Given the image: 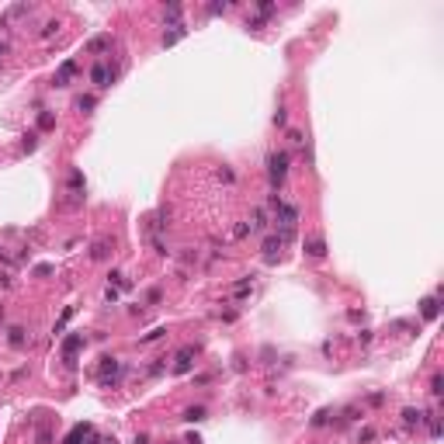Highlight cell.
Segmentation results:
<instances>
[{
  "mask_svg": "<svg viewBox=\"0 0 444 444\" xmlns=\"http://www.w3.org/2000/svg\"><path fill=\"white\" fill-rule=\"evenodd\" d=\"M288 164H292V156L285 149H278L267 156V177H271V187L278 191L281 184H285V174H288Z\"/></svg>",
  "mask_w": 444,
  "mask_h": 444,
  "instance_id": "cell-1",
  "label": "cell"
},
{
  "mask_svg": "<svg viewBox=\"0 0 444 444\" xmlns=\"http://www.w3.org/2000/svg\"><path fill=\"white\" fill-rule=\"evenodd\" d=\"M118 375H122V361L118 357H101V368H97V382L101 385H115Z\"/></svg>",
  "mask_w": 444,
  "mask_h": 444,
  "instance_id": "cell-2",
  "label": "cell"
},
{
  "mask_svg": "<svg viewBox=\"0 0 444 444\" xmlns=\"http://www.w3.org/2000/svg\"><path fill=\"white\" fill-rule=\"evenodd\" d=\"M84 344H87V340H84V333H70V337L63 340V365H66V368H73V365H76V354L84 351Z\"/></svg>",
  "mask_w": 444,
  "mask_h": 444,
  "instance_id": "cell-3",
  "label": "cell"
},
{
  "mask_svg": "<svg viewBox=\"0 0 444 444\" xmlns=\"http://www.w3.org/2000/svg\"><path fill=\"white\" fill-rule=\"evenodd\" d=\"M191 365H194V347L187 344V347H181V351L174 354V372H177V375H187Z\"/></svg>",
  "mask_w": 444,
  "mask_h": 444,
  "instance_id": "cell-4",
  "label": "cell"
},
{
  "mask_svg": "<svg viewBox=\"0 0 444 444\" xmlns=\"http://www.w3.org/2000/svg\"><path fill=\"white\" fill-rule=\"evenodd\" d=\"M91 80H94L97 87H108L111 80H115V70H108L104 63H94V66H91Z\"/></svg>",
  "mask_w": 444,
  "mask_h": 444,
  "instance_id": "cell-5",
  "label": "cell"
},
{
  "mask_svg": "<svg viewBox=\"0 0 444 444\" xmlns=\"http://www.w3.org/2000/svg\"><path fill=\"white\" fill-rule=\"evenodd\" d=\"M91 434H94V427H91V423H76L63 444H87V437H91Z\"/></svg>",
  "mask_w": 444,
  "mask_h": 444,
  "instance_id": "cell-6",
  "label": "cell"
},
{
  "mask_svg": "<svg viewBox=\"0 0 444 444\" xmlns=\"http://www.w3.org/2000/svg\"><path fill=\"white\" fill-rule=\"evenodd\" d=\"M302 247H305L309 257H327V239H323V236H305Z\"/></svg>",
  "mask_w": 444,
  "mask_h": 444,
  "instance_id": "cell-7",
  "label": "cell"
},
{
  "mask_svg": "<svg viewBox=\"0 0 444 444\" xmlns=\"http://www.w3.org/2000/svg\"><path fill=\"white\" fill-rule=\"evenodd\" d=\"M73 76H76V63H73V59H66V63L56 70V87H66Z\"/></svg>",
  "mask_w": 444,
  "mask_h": 444,
  "instance_id": "cell-8",
  "label": "cell"
},
{
  "mask_svg": "<svg viewBox=\"0 0 444 444\" xmlns=\"http://www.w3.org/2000/svg\"><path fill=\"white\" fill-rule=\"evenodd\" d=\"M281 247H285V239H281V236H278V233H271V236H267V239H264V247H260V250H264V257H267V260H274V257H278V250H281Z\"/></svg>",
  "mask_w": 444,
  "mask_h": 444,
  "instance_id": "cell-9",
  "label": "cell"
},
{
  "mask_svg": "<svg viewBox=\"0 0 444 444\" xmlns=\"http://www.w3.org/2000/svg\"><path fill=\"white\" fill-rule=\"evenodd\" d=\"M84 49H87L91 56H97V52H108V49H111V35H94V38H91V42H87Z\"/></svg>",
  "mask_w": 444,
  "mask_h": 444,
  "instance_id": "cell-10",
  "label": "cell"
},
{
  "mask_svg": "<svg viewBox=\"0 0 444 444\" xmlns=\"http://www.w3.org/2000/svg\"><path fill=\"white\" fill-rule=\"evenodd\" d=\"M423 420H427V413H423V410H413V406H406V410H402V423H406V427H420Z\"/></svg>",
  "mask_w": 444,
  "mask_h": 444,
  "instance_id": "cell-11",
  "label": "cell"
},
{
  "mask_svg": "<svg viewBox=\"0 0 444 444\" xmlns=\"http://www.w3.org/2000/svg\"><path fill=\"white\" fill-rule=\"evenodd\" d=\"M420 312H423V319H437V295H427L423 302H420Z\"/></svg>",
  "mask_w": 444,
  "mask_h": 444,
  "instance_id": "cell-12",
  "label": "cell"
},
{
  "mask_svg": "<svg viewBox=\"0 0 444 444\" xmlns=\"http://www.w3.org/2000/svg\"><path fill=\"white\" fill-rule=\"evenodd\" d=\"M111 254V239H94V247H91V257L94 260H104Z\"/></svg>",
  "mask_w": 444,
  "mask_h": 444,
  "instance_id": "cell-13",
  "label": "cell"
},
{
  "mask_svg": "<svg viewBox=\"0 0 444 444\" xmlns=\"http://www.w3.org/2000/svg\"><path fill=\"white\" fill-rule=\"evenodd\" d=\"M267 229V212L264 209H254V219H250V233H264Z\"/></svg>",
  "mask_w": 444,
  "mask_h": 444,
  "instance_id": "cell-14",
  "label": "cell"
},
{
  "mask_svg": "<svg viewBox=\"0 0 444 444\" xmlns=\"http://www.w3.org/2000/svg\"><path fill=\"white\" fill-rule=\"evenodd\" d=\"M7 344H11V347H24V330H21V327H11V330H7Z\"/></svg>",
  "mask_w": 444,
  "mask_h": 444,
  "instance_id": "cell-15",
  "label": "cell"
},
{
  "mask_svg": "<svg viewBox=\"0 0 444 444\" xmlns=\"http://www.w3.org/2000/svg\"><path fill=\"white\" fill-rule=\"evenodd\" d=\"M184 35H187V28H184V24H177L174 31H167V35H164V46H174V42H181Z\"/></svg>",
  "mask_w": 444,
  "mask_h": 444,
  "instance_id": "cell-16",
  "label": "cell"
},
{
  "mask_svg": "<svg viewBox=\"0 0 444 444\" xmlns=\"http://www.w3.org/2000/svg\"><path fill=\"white\" fill-rule=\"evenodd\" d=\"M184 420H187V423H201V420H205V406H191V410H184Z\"/></svg>",
  "mask_w": 444,
  "mask_h": 444,
  "instance_id": "cell-17",
  "label": "cell"
},
{
  "mask_svg": "<svg viewBox=\"0 0 444 444\" xmlns=\"http://www.w3.org/2000/svg\"><path fill=\"white\" fill-rule=\"evenodd\" d=\"M108 278H111V285H108V288H129V278H125L122 271H111Z\"/></svg>",
  "mask_w": 444,
  "mask_h": 444,
  "instance_id": "cell-18",
  "label": "cell"
},
{
  "mask_svg": "<svg viewBox=\"0 0 444 444\" xmlns=\"http://www.w3.org/2000/svg\"><path fill=\"white\" fill-rule=\"evenodd\" d=\"M94 104H97V97H94V94H84V97L76 101V108H80V111H87V115L94 111Z\"/></svg>",
  "mask_w": 444,
  "mask_h": 444,
  "instance_id": "cell-19",
  "label": "cell"
},
{
  "mask_svg": "<svg viewBox=\"0 0 444 444\" xmlns=\"http://www.w3.org/2000/svg\"><path fill=\"white\" fill-rule=\"evenodd\" d=\"M149 243H153V250H156L160 257H167V254H170V247L164 243V236H149Z\"/></svg>",
  "mask_w": 444,
  "mask_h": 444,
  "instance_id": "cell-20",
  "label": "cell"
},
{
  "mask_svg": "<svg viewBox=\"0 0 444 444\" xmlns=\"http://www.w3.org/2000/svg\"><path fill=\"white\" fill-rule=\"evenodd\" d=\"M327 423H330V410H319V413L309 420V427H327Z\"/></svg>",
  "mask_w": 444,
  "mask_h": 444,
  "instance_id": "cell-21",
  "label": "cell"
},
{
  "mask_svg": "<svg viewBox=\"0 0 444 444\" xmlns=\"http://www.w3.org/2000/svg\"><path fill=\"white\" fill-rule=\"evenodd\" d=\"M164 333H167L164 327H156V330H149V333H142V337H139V344H153V340H160V337H164Z\"/></svg>",
  "mask_w": 444,
  "mask_h": 444,
  "instance_id": "cell-22",
  "label": "cell"
},
{
  "mask_svg": "<svg viewBox=\"0 0 444 444\" xmlns=\"http://www.w3.org/2000/svg\"><path fill=\"white\" fill-rule=\"evenodd\" d=\"M52 125H56V115H52V111H42V115H38V129H52Z\"/></svg>",
  "mask_w": 444,
  "mask_h": 444,
  "instance_id": "cell-23",
  "label": "cell"
},
{
  "mask_svg": "<svg viewBox=\"0 0 444 444\" xmlns=\"http://www.w3.org/2000/svg\"><path fill=\"white\" fill-rule=\"evenodd\" d=\"M24 14H31V7H28V4H18V7H11V11H7V21H14V18H24Z\"/></svg>",
  "mask_w": 444,
  "mask_h": 444,
  "instance_id": "cell-24",
  "label": "cell"
},
{
  "mask_svg": "<svg viewBox=\"0 0 444 444\" xmlns=\"http://www.w3.org/2000/svg\"><path fill=\"white\" fill-rule=\"evenodd\" d=\"M441 392H444V378L434 375V378H430V396H441Z\"/></svg>",
  "mask_w": 444,
  "mask_h": 444,
  "instance_id": "cell-25",
  "label": "cell"
},
{
  "mask_svg": "<svg viewBox=\"0 0 444 444\" xmlns=\"http://www.w3.org/2000/svg\"><path fill=\"white\" fill-rule=\"evenodd\" d=\"M427 423H430V434L441 437V420H437V413H427Z\"/></svg>",
  "mask_w": 444,
  "mask_h": 444,
  "instance_id": "cell-26",
  "label": "cell"
},
{
  "mask_svg": "<svg viewBox=\"0 0 444 444\" xmlns=\"http://www.w3.org/2000/svg\"><path fill=\"white\" fill-rule=\"evenodd\" d=\"M243 236H250V222H239V226L233 229V239H243Z\"/></svg>",
  "mask_w": 444,
  "mask_h": 444,
  "instance_id": "cell-27",
  "label": "cell"
},
{
  "mask_svg": "<svg viewBox=\"0 0 444 444\" xmlns=\"http://www.w3.org/2000/svg\"><path fill=\"white\" fill-rule=\"evenodd\" d=\"M274 125H278V129H285V125H288V115H285V108H278V111H274Z\"/></svg>",
  "mask_w": 444,
  "mask_h": 444,
  "instance_id": "cell-28",
  "label": "cell"
},
{
  "mask_svg": "<svg viewBox=\"0 0 444 444\" xmlns=\"http://www.w3.org/2000/svg\"><path fill=\"white\" fill-rule=\"evenodd\" d=\"M164 368H167V361H164V357H160V361H156V365H149V368H146V375H160V372H164Z\"/></svg>",
  "mask_w": 444,
  "mask_h": 444,
  "instance_id": "cell-29",
  "label": "cell"
},
{
  "mask_svg": "<svg viewBox=\"0 0 444 444\" xmlns=\"http://www.w3.org/2000/svg\"><path fill=\"white\" fill-rule=\"evenodd\" d=\"M21 146H24V149H28V153H31V149H35V146H38V136H35V132H28V136H24V142H21Z\"/></svg>",
  "mask_w": 444,
  "mask_h": 444,
  "instance_id": "cell-30",
  "label": "cell"
},
{
  "mask_svg": "<svg viewBox=\"0 0 444 444\" xmlns=\"http://www.w3.org/2000/svg\"><path fill=\"white\" fill-rule=\"evenodd\" d=\"M357 441H361V444H368V441H375V430H372V427H365V430H361V434H357Z\"/></svg>",
  "mask_w": 444,
  "mask_h": 444,
  "instance_id": "cell-31",
  "label": "cell"
},
{
  "mask_svg": "<svg viewBox=\"0 0 444 444\" xmlns=\"http://www.w3.org/2000/svg\"><path fill=\"white\" fill-rule=\"evenodd\" d=\"M56 31H59V24H56V21H49V24H46V28H42V38H52V35H56Z\"/></svg>",
  "mask_w": 444,
  "mask_h": 444,
  "instance_id": "cell-32",
  "label": "cell"
},
{
  "mask_svg": "<svg viewBox=\"0 0 444 444\" xmlns=\"http://www.w3.org/2000/svg\"><path fill=\"white\" fill-rule=\"evenodd\" d=\"M219 177H222V181H226V184H233V181H236V174H233V170H229V167H222V170H219Z\"/></svg>",
  "mask_w": 444,
  "mask_h": 444,
  "instance_id": "cell-33",
  "label": "cell"
},
{
  "mask_svg": "<svg viewBox=\"0 0 444 444\" xmlns=\"http://www.w3.org/2000/svg\"><path fill=\"white\" fill-rule=\"evenodd\" d=\"M35 274H42V278H46V274H52V264H38V267H35Z\"/></svg>",
  "mask_w": 444,
  "mask_h": 444,
  "instance_id": "cell-34",
  "label": "cell"
},
{
  "mask_svg": "<svg viewBox=\"0 0 444 444\" xmlns=\"http://www.w3.org/2000/svg\"><path fill=\"white\" fill-rule=\"evenodd\" d=\"M7 52H11V42H7V38H0V59H4Z\"/></svg>",
  "mask_w": 444,
  "mask_h": 444,
  "instance_id": "cell-35",
  "label": "cell"
},
{
  "mask_svg": "<svg viewBox=\"0 0 444 444\" xmlns=\"http://www.w3.org/2000/svg\"><path fill=\"white\" fill-rule=\"evenodd\" d=\"M288 139H292V142H295V146H302V142H305V139H302V132H295V129H292V132H288Z\"/></svg>",
  "mask_w": 444,
  "mask_h": 444,
  "instance_id": "cell-36",
  "label": "cell"
},
{
  "mask_svg": "<svg viewBox=\"0 0 444 444\" xmlns=\"http://www.w3.org/2000/svg\"><path fill=\"white\" fill-rule=\"evenodd\" d=\"M0 288H11V274H0Z\"/></svg>",
  "mask_w": 444,
  "mask_h": 444,
  "instance_id": "cell-37",
  "label": "cell"
},
{
  "mask_svg": "<svg viewBox=\"0 0 444 444\" xmlns=\"http://www.w3.org/2000/svg\"><path fill=\"white\" fill-rule=\"evenodd\" d=\"M184 444H201V437H198V434H187V437H184Z\"/></svg>",
  "mask_w": 444,
  "mask_h": 444,
  "instance_id": "cell-38",
  "label": "cell"
},
{
  "mask_svg": "<svg viewBox=\"0 0 444 444\" xmlns=\"http://www.w3.org/2000/svg\"><path fill=\"white\" fill-rule=\"evenodd\" d=\"M132 444H149V434H136V441Z\"/></svg>",
  "mask_w": 444,
  "mask_h": 444,
  "instance_id": "cell-39",
  "label": "cell"
},
{
  "mask_svg": "<svg viewBox=\"0 0 444 444\" xmlns=\"http://www.w3.org/2000/svg\"><path fill=\"white\" fill-rule=\"evenodd\" d=\"M101 444H118V441H115V437H104V441H101Z\"/></svg>",
  "mask_w": 444,
  "mask_h": 444,
  "instance_id": "cell-40",
  "label": "cell"
}]
</instances>
